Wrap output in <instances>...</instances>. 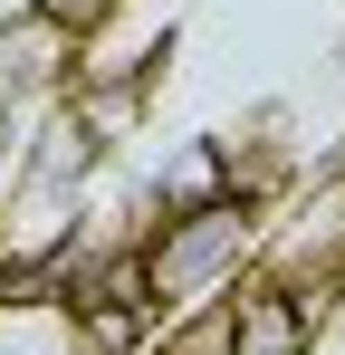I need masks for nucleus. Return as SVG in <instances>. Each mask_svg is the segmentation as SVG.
Instances as JSON below:
<instances>
[{
    "instance_id": "1",
    "label": "nucleus",
    "mask_w": 345,
    "mask_h": 355,
    "mask_svg": "<svg viewBox=\"0 0 345 355\" xmlns=\"http://www.w3.org/2000/svg\"><path fill=\"white\" fill-rule=\"evenodd\" d=\"M259 240H269V221H259V202H202V211H172L163 231L144 240V297H154V317L163 327H182V317H211L230 288H240V269L259 259Z\"/></svg>"
},
{
    "instance_id": "2",
    "label": "nucleus",
    "mask_w": 345,
    "mask_h": 355,
    "mask_svg": "<svg viewBox=\"0 0 345 355\" xmlns=\"http://www.w3.org/2000/svg\"><path fill=\"white\" fill-rule=\"evenodd\" d=\"M221 336H230V355H317V317L269 279V288L221 297Z\"/></svg>"
},
{
    "instance_id": "3",
    "label": "nucleus",
    "mask_w": 345,
    "mask_h": 355,
    "mask_svg": "<svg viewBox=\"0 0 345 355\" xmlns=\"http://www.w3.org/2000/svg\"><path fill=\"white\" fill-rule=\"evenodd\" d=\"M0 355H87V346H77V317L48 288H29V297H0Z\"/></svg>"
}]
</instances>
